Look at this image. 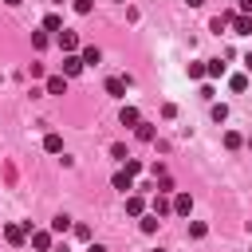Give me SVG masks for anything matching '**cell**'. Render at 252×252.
<instances>
[{
	"label": "cell",
	"instance_id": "30bf717a",
	"mask_svg": "<svg viewBox=\"0 0 252 252\" xmlns=\"http://www.w3.org/2000/svg\"><path fill=\"white\" fill-rule=\"evenodd\" d=\"M67 91V75H51L47 79V94H63Z\"/></svg>",
	"mask_w": 252,
	"mask_h": 252
},
{
	"label": "cell",
	"instance_id": "e575fe53",
	"mask_svg": "<svg viewBox=\"0 0 252 252\" xmlns=\"http://www.w3.org/2000/svg\"><path fill=\"white\" fill-rule=\"evenodd\" d=\"M154 252H165V248H154Z\"/></svg>",
	"mask_w": 252,
	"mask_h": 252
},
{
	"label": "cell",
	"instance_id": "ac0fdd59",
	"mask_svg": "<svg viewBox=\"0 0 252 252\" xmlns=\"http://www.w3.org/2000/svg\"><path fill=\"white\" fill-rule=\"evenodd\" d=\"M240 146H244V138H240L236 130H228V134H224V150H240Z\"/></svg>",
	"mask_w": 252,
	"mask_h": 252
},
{
	"label": "cell",
	"instance_id": "d590c367",
	"mask_svg": "<svg viewBox=\"0 0 252 252\" xmlns=\"http://www.w3.org/2000/svg\"><path fill=\"white\" fill-rule=\"evenodd\" d=\"M118 4H126V0H118Z\"/></svg>",
	"mask_w": 252,
	"mask_h": 252
},
{
	"label": "cell",
	"instance_id": "9a60e30c",
	"mask_svg": "<svg viewBox=\"0 0 252 252\" xmlns=\"http://www.w3.org/2000/svg\"><path fill=\"white\" fill-rule=\"evenodd\" d=\"M43 32H55V35H59V32H63V20H59L55 12H51V16H43Z\"/></svg>",
	"mask_w": 252,
	"mask_h": 252
},
{
	"label": "cell",
	"instance_id": "277c9868",
	"mask_svg": "<svg viewBox=\"0 0 252 252\" xmlns=\"http://www.w3.org/2000/svg\"><path fill=\"white\" fill-rule=\"evenodd\" d=\"M83 67H87V63H83V55H63V75H67V79H75Z\"/></svg>",
	"mask_w": 252,
	"mask_h": 252
},
{
	"label": "cell",
	"instance_id": "7c38bea8",
	"mask_svg": "<svg viewBox=\"0 0 252 252\" xmlns=\"http://www.w3.org/2000/svg\"><path fill=\"white\" fill-rule=\"evenodd\" d=\"M134 134H138V142H154V134H158V130H154V122H138V126H134Z\"/></svg>",
	"mask_w": 252,
	"mask_h": 252
},
{
	"label": "cell",
	"instance_id": "d6986e66",
	"mask_svg": "<svg viewBox=\"0 0 252 252\" xmlns=\"http://www.w3.org/2000/svg\"><path fill=\"white\" fill-rule=\"evenodd\" d=\"M67 228H75V224H71V217H63V213H59V217L51 220V232H67Z\"/></svg>",
	"mask_w": 252,
	"mask_h": 252
},
{
	"label": "cell",
	"instance_id": "4fadbf2b",
	"mask_svg": "<svg viewBox=\"0 0 252 252\" xmlns=\"http://www.w3.org/2000/svg\"><path fill=\"white\" fill-rule=\"evenodd\" d=\"M32 248L35 252H47L51 248V232H32Z\"/></svg>",
	"mask_w": 252,
	"mask_h": 252
},
{
	"label": "cell",
	"instance_id": "83f0119b",
	"mask_svg": "<svg viewBox=\"0 0 252 252\" xmlns=\"http://www.w3.org/2000/svg\"><path fill=\"white\" fill-rule=\"evenodd\" d=\"M213 118H217V122H224V118H228V106H224V102H220V106H213Z\"/></svg>",
	"mask_w": 252,
	"mask_h": 252
},
{
	"label": "cell",
	"instance_id": "cb8c5ba5",
	"mask_svg": "<svg viewBox=\"0 0 252 252\" xmlns=\"http://www.w3.org/2000/svg\"><path fill=\"white\" fill-rule=\"evenodd\" d=\"M189 79H193V83L205 79V63H189Z\"/></svg>",
	"mask_w": 252,
	"mask_h": 252
},
{
	"label": "cell",
	"instance_id": "9c48e42d",
	"mask_svg": "<svg viewBox=\"0 0 252 252\" xmlns=\"http://www.w3.org/2000/svg\"><path fill=\"white\" fill-rule=\"evenodd\" d=\"M79 55H83V63H87V67H94V63H98V59H102V51H98V47H94V43H87V47H83V51H79Z\"/></svg>",
	"mask_w": 252,
	"mask_h": 252
},
{
	"label": "cell",
	"instance_id": "7a4b0ae2",
	"mask_svg": "<svg viewBox=\"0 0 252 252\" xmlns=\"http://www.w3.org/2000/svg\"><path fill=\"white\" fill-rule=\"evenodd\" d=\"M126 87H130L126 75H110L106 79V94H114V98H126Z\"/></svg>",
	"mask_w": 252,
	"mask_h": 252
},
{
	"label": "cell",
	"instance_id": "7402d4cb",
	"mask_svg": "<svg viewBox=\"0 0 252 252\" xmlns=\"http://www.w3.org/2000/svg\"><path fill=\"white\" fill-rule=\"evenodd\" d=\"M32 47L43 51V47H47V32H32Z\"/></svg>",
	"mask_w": 252,
	"mask_h": 252
},
{
	"label": "cell",
	"instance_id": "484cf974",
	"mask_svg": "<svg viewBox=\"0 0 252 252\" xmlns=\"http://www.w3.org/2000/svg\"><path fill=\"white\" fill-rule=\"evenodd\" d=\"M91 8H94V0H75V12L79 16H91Z\"/></svg>",
	"mask_w": 252,
	"mask_h": 252
},
{
	"label": "cell",
	"instance_id": "d4e9b609",
	"mask_svg": "<svg viewBox=\"0 0 252 252\" xmlns=\"http://www.w3.org/2000/svg\"><path fill=\"white\" fill-rule=\"evenodd\" d=\"M110 158H118V161H126L130 154H126V146H122V142H114V146H110Z\"/></svg>",
	"mask_w": 252,
	"mask_h": 252
},
{
	"label": "cell",
	"instance_id": "6da1fadb",
	"mask_svg": "<svg viewBox=\"0 0 252 252\" xmlns=\"http://www.w3.org/2000/svg\"><path fill=\"white\" fill-rule=\"evenodd\" d=\"M55 43L63 47V55H79V51H83V43H79V35H75V32H67V28H63L59 35H55Z\"/></svg>",
	"mask_w": 252,
	"mask_h": 252
},
{
	"label": "cell",
	"instance_id": "836d02e7",
	"mask_svg": "<svg viewBox=\"0 0 252 252\" xmlns=\"http://www.w3.org/2000/svg\"><path fill=\"white\" fill-rule=\"evenodd\" d=\"M189 4H193V8H201V4H205V0H189Z\"/></svg>",
	"mask_w": 252,
	"mask_h": 252
},
{
	"label": "cell",
	"instance_id": "e0dca14e",
	"mask_svg": "<svg viewBox=\"0 0 252 252\" xmlns=\"http://www.w3.org/2000/svg\"><path fill=\"white\" fill-rule=\"evenodd\" d=\"M43 150H47V154H59V150H63V138H59V134H47V138H43Z\"/></svg>",
	"mask_w": 252,
	"mask_h": 252
},
{
	"label": "cell",
	"instance_id": "5bb4252c",
	"mask_svg": "<svg viewBox=\"0 0 252 252\" xmlns=\"http://www.w3.org/2000/svg\"><path fill=\"white\" fill-rule=\"evenodd\" d=\"M126 213H130V217H142V213H146V201H142V197H126Z\"/></svg>",
	"mask_w": 252,
	"mask_h": 252
},
{
	"label": "cell",
	"instance_id": "2e32d148",
	"mask_svg": "<svg viewBox=\"0 0 252 252\" xmlns=\"http://www.w3.org/2000/svg\"><path fill=\"white\" fill-rule=\"evenodd\" d=\"M205 75H209V79H220V75H224V63H220V59H209V63H205Z\"/></svg>",
	"mask_w": 252,
	"mask_h": 252
},
{
	"label": "cell",
	"instance_id": "ba28073f",
	"mask_svg": "<svg viewBox=\"0 0 252 252\" xmlns=\"http://www.w3.org/2000/svg\"><path fill=\"white\" fill-rule=\"evenodd\" d=\"M154 213H158V217H169V213H173V201H169L165 193H158V197H154Z\"/></svg>",
	"mask_w": 252,
	"mask_h": 252
},
{
	"label": "cell",
	"instance_id": "5b68a950",
	"mask_svg": "<svg viewBox=\"0 0 252 252\" xmlns=\"http://www.w3.org/2000/svg\"><path fill=\"white\" fill-rule=\"evenodd\" d=\"M173 213H177V217H189V213H193V197H189V193H177V197H173Z\"/></svg>",
	"mask_w": 252,
	"mask_h": 252
},
{
	"label": "cell",
	"instance_id": "8fae6325",
	"mask_svg": "<svg viewBox=\"0 0 252 252\" xmlns=\"http://www.w3.org/2000/svg\"><path fill=\"white\" fill-rule=\"evenodd\" d=\"M118 118H122V126H130V130H134V126L142 122V114H138L134 106H122V114H118Z\"/></svg>",
	"mask_w": 252,
	"mask_h": 252
},
{
	"label": "cell",
	"instance_id": "44dd1931",
	"mask_svg": "<svg viewBox=\"0 0 252 252\" xmlns=\"http://www.w3.org/2000/svg\"><path fill=\"white\" fill-rule=\"evenodd\" d=\"M205 232H209V224H205V220H193V224H189V236H193V240H201Z\"/></svg>",
	"mask_w": 252,
	"mask_h": 252
},
{
	"label": "cell",
	"instance_id": "8992f818",
	"mask_svg": "<svg viewBox=\"0 0 252 252\" xmlns=\"http://www.w3.org/2000/svg\"><path fill=\"white\" fill-rule=\"evenodd\" d=\"M4 240H8V244H24V240H28V228H24V224H8V228H4Z\"/></svg>",
	"mask_w": 252,
	"mask_h": 252
},
{
	"label": "cell",
	"instance_id": "4316f807",
	"mask_svg": "<svg viewBox=\"0 0 252 252\" xmlns=\"http://www.w3.org/2000/svg\"><path fill=\"white\" fill-rule=\"evenodd\" d=\"M126 173H134V177H138V173H142V161H138V158H126Z\"/></svg>",
	"mask_w": 252,
	"mask_h": 252
},
{
	"label": "cell",
	"instance_id": "f1b7e54d",
	"mask_svg": "<svg viewBox=\"0 0 252 252\" xmlns=\"http://www.w3.org/2000/svg\"><path fill=\"white\" fill-rule=\"evenodd\" d=\"M75 236L79 240H91V224H75Z\"/></svg>",
	"mask_w": 252,
	"mask_h": 252
},
{
	"label": "cell",
	"instance_id": "1f68e13d",
	"mask_svg": "<svg viewBox=\"0 0 252 252\" xmlns=\"http://www.w3.org/2000/svg\"><path fill=\"white\" fill-rule=\"evenodd\" d=\"M244 67H248V71H252V51H248V55H244Z\"/></svg>",
	"mask_w": 252,
	"mask_h": 252
},
{
	"label": "cell",
	"instance_id": "4dcf8cb0",
	"mask_svg": "<svg viewBox=\"0 0 252 252\" xmlns=\"http://www.w3.org/2000/svg\"><path fill=\"white\" fill-rule=\"evenodd\" d=\"M87 252H106V248L102 244H87Z\"/></svg>",
	"mask_w": 252,
	"mask_h": 252
},
{
	"label": "cell",
	"instance_id": "d6a6232c",
	"mask_svg": "<svg viewBox=\"0 0 252 252\" xmlns=\"http://www.w3.org/2000/svg\"><path fill=\"white\" fill-rule=\"evenodd\" d=\"M4 4H8V8H16V4H24V0H4Z\"/></svg>",
	"mask_w": 252,
	"mask_h": 252
},
{
	"label": "cell",
	"instance_id": "f546056e",
	"mask_svg": "<svg viewBox=\"0 0 252 252\" xmlns=\"http://www.w3.org/2000/svg\"><path fill=\"white\" fill-rule=\"evenodd\" d=\"M240 16H252V0H240Z\"/></svg>",
	"mask_w": 252,
	"mask_h": 252
},
{
	"label": "cell",
	"instance_id": "3957f363",
	"mask_svg": "<svg viewBox=\"0 0 252 252\" xmlns=\"http://www.w3.org/2000/svg\"><path fill=\"white\" fill-rule=\"evenodd\" d=\"M228 28H232L236 35H252V16H240V12H232V20H228Z\"/></svg>",
	"mask_w": 252,
	"mask_h": 252
},
{
	"label": "cell",
	"instance_id": "603a6c76",
	"mask_svg": "<svg viewBox=\"0 0 252 252\" xmlns=\"http://www.w3.org/2000/svg\"><path fill=\"white\" fill-rule=\"evenodd\" d=\"M228 87H232V91H248V75H232Z\"/></svg>",
	"mask_w": 252,
	"mask_h": 252
},
{
	"label": "cell",
	"instance_id": "ffe728a7",
	"mask_svg": "<svg viewBox=\"0 0 252 252\" xmlns=\"http://www.w3.org/2000/svg\"><path fill=\"white\" fill-rule=\"evenodd\" d=\"M158 224H161V217H158V213L142 217V232H158Z\"/></svg>",
	"mask_w": 252,
	"mask_h": 252
},
{
	"label": "cell",
	"instance_id": "52a82bcc",
	"mask_svg": "<svg viewBox=\"0 0 252 252\" xmlns=\"http://www.w3.org/2000/svg\"><path fill=\"white\" fill-rule=\"evenodd\" d=\"M114 189H122V193H130V189H134V173H126V169H118V173H114Z\"/></svg>",
	"mask_w": 252,
	"mask_h": 252
}]
</instances>
